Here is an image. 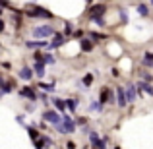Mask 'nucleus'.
Returning <instances> with one entry per match:
<instances>
[{
    "label": "nucleus",
    "mask_w": 153,
    "mask_h": 149,
    "mask_svg": "<svg viewBox=\"0 0 153 149\" xmlns=\"http://www.w3.org/2000/svg\"><path fill=\"white\" fill-rule=\"evenodd\" d=\"M31 33H33V39H41V41H47L49 37H54V29H52L51 25H39V27H33L31 29Z\"/></svg>",
    "instance_id": "nucleus-1"
},
{
    "label": "nucleus",
    "mask_w": 153,
    "mask_h": 149,
    "mask_svg": "<svg viewBox=\"0 0 153 149\" xmlns=\"http://www.w3.org/2000/svg\"><path fill=\"white\" fill-rule=\"evenodd\" d=\"M56 130H58L60 134H72V132L76 130V122H74V120H72L68 114H64V116H62V122L56 126Z\"/></svg>",
    "instance_id": "nucleus-2"
},
{
    "label": "nucleus",
    "mask_w": 153,
    "mask_h": 149,
    "mask_svg": "<svg viewBox=\"0 0 153 149\" xmlns=\"http://www.w3.org/2000/svg\"><path fill=\"white\" fill-rule=\"evenodd\" d=\"M27 16H29V18H45V19L52 18L51 12L45 10V8H41V6H31V10L27 12Z\"/></svg>",
    "instance_id": "nucleus-3"
},
{
    "label": "nucleus",
    "mask_w": 153,
    "mask_h": 149,
    "mask_svg": "<svg viewBox=\"0 0 153 149\" xmlns=\"http://www.w3.org/2000/svg\"><path fill=\"white\" fill-rule=\"evenodd\" d=\"M43 118H45V120H47L49 124H52L54 128L58 126L60 122H62V116H60V114H58L56 110H45V114H43Z\"/></svg>",
    "instance_id": "nucleus-4"
},
{
    "label": "nucleus",
    "mask_w": 153,
    "mask_h": 149,
    "mask_svg": "<svg viewBox=\"0 0 153 149\" xmlns=\"http://www.w3.org/2000/svg\"><path fill=\"white\" fill-rule=\"evenodd\" d=\"M49 45H51L49 41H35V39L25 43V47H27V49H31V50H33V49H49Z\"/></svg>",
    "instance_id": "nucleus-5"
},
{
    "label": "nucleus",
    "mask_w": 153,
    "mask_h": 149,
    "mask_svg": "<svg viewBox=\"0 0 153 149\" xmlns=\"http://www.w3.org/2000/svg\"><path fill=\"white\" fill-rule=\"evenodd\" d=\"M126 89H124V87H118V89H116V103H118V107L120 108H124L126 107Z\"/></svg>",
    "instance_id": "nucleus-6"
},
{
    "label": "nucleus",
    "mask_w": 153,
    "mask_h": 149,
    "mask_svg": "<svg viewBox=\"0 0 153 149\" xmlns=\"http://www.w3.org/2000/svg\"><path fill=\"white\" fill-rule=\"evenodd\" d=\"M19 95L25 97V99H29L31 103L37 101V93H35V89H31V87H23V89H19Z\"/></svg>",
    "instance_id": "nucleus-7"
},
{
    "label": "nucleus",
    "mask_w": 153,
    "mask_h": 149,
    "mask_svg": "<svg viewBox=\"0 0 153 149\" xmlns=\"http://www.w3.org/2000/svg\"><path fill=\"white\" fill-rule=\"evenodd\" d=\"M99 101H101L103 105L105 103H112V101H114V97H112V91L108 89V87H103V89H101V99H99Z\"/></svg>",
    "instance_id": "nucleus-8"
},
{
    "label": "nucleus",
    "mask_w": 153,
    "mask_h": 149,
    "mask_svg": "<svg viewBox=\"0 0 153 149\" xmlns=\"http://www.w3.org/2000/svg\"><path fill=\"white\" fill-rule=\"evenodd\" d=\"M19 78H22V79H25V82H31V79H33V68L23 66L22 70H19Z\"/></svg>",
    "instance_id": "nucleus-9"
},
{
    "label": "nucleus",
    "mask_w": 153,
    "mask_h": 149,
    "mask_svg": "<svg viewBox=\"0 0 153 149\" xmlns=\"http://www.w3.org/2000/svg\"><path fill=\"white\" fill-rule=\"evenodd\" d=\"M47 145H49V147L52 145V139L49 138V136H41V139L35 143V147H37V149H45Z\"/></svg>",
    "instance_id": "nucleus-10"
},
{
    "label": "nucleus",
    "mask_w": 153,
    "mask_h": 149,
    "mask_svg": "<svg viewBox=\"0 0 153 149\" xmlns=\"http://www.w3.org/2000/svg\"><path fill=\"white\" fill-rule=\"evenodd\" d=\"M105 10H107V8H105L103 4H95L93 10H91V18H103Z\"/></svg>",
    "instance_id": "nucleus-11"
},
{
    "label": "nucleus",
    "mask_w": 153,
    "mask_h": 149,
    "mask_svg": "<svg viewBox=\"0 0 153 149\" xmlns=\"http://www.w3.org/2000/svg\"><path fill=\"white\" fill-rule=\"evenodd\" d=\"M79 49H82L83 52H91L95 49L93 41H89V39H82V43H79Z\"/></svg>",
    "instance_id": "nucleus-12"
},
{
    "label": "nucleus",
    "mask_w": 153,
    "mask_h": 149,
    "mask_svg": "<svg viewBox=\"0 0 153 149\" xmlns=\"http://www.w3.org/2000/svg\"><path fill=\"white\" fill-rule=\"evenodd\" d=\"M136 91H138V87L132 85V83L126 87V99H128V103H134V99H136Z\"/></svg>",
    "instance_id": "nucleus-13"
},
{
    "label": "nucleus",
    "mask_w": 153,
    "mask_h": 149,
    "mask_svg": "<svg viewBox=\"0 0 153 149\" xmlns=\"http://www.w3.org/2000/svg\"><path fill=\"white\" fill-rule=\"evenodd\" d=\"M136 87H138V93H140V95H142V91H146L147 95H153V87L149 85V83H146V82H140Z\"/></svg>",
    "instance_id": "nucleus-14"
},
{
    "label": "nucleus",
    "mask_w": 153,
    "mask_h": 149,
    "mask_svg": "<svg viewBox=\"0 0 153 149\" xmlns=\"http://www.w3.org/2000/svg\"><path fill=\"white\" fill-rule=\"evenodd\" d=\"M27 132H29V138H31V142H33V143H37L39 139H41V134L37 132V128L29 126V128H27Z\"/></svg>",
    "instance_id": "nucleus-15"
},
{
    "label": "nucleus",
    "mask_w": 153,
    "mask_h": 149,
    "mask_svg": "<svg viewBox=\"0 0 153 149\" xmlns=\"http://www.w3.org/2000/svg\"><path fill=\"white\" fill-rule=\"evenodd\" d=\"M62 43H64V37H62L60 33H56V35H54V39H52V43L49 45V49H58Z\"/></svg>",
    "instance_id": "nucleus-16"
},
{
    "label": "nucleus",
    "mask_w": 153,
    "mask_h": 149,
    "mask_svg": "<svg viewBox=\"0 0 153 149\" xmlns=\"http://www.w3.org/2000/svg\"><path fill=\"white\" fill-rule=\"evenodd\" d=\"M142 64H143L146 68H153V54H151V52H146V54H143Z\"/></svg>",
    "instance_id": "nucleus-17"
},
{
    "label": "nucleus",
    "mask_w": 153,
    "mask_h": 149,
    "mask_svg": "<svg viewBox=\"0 0 153 149\" xmlns=\"http://www.w3.org/2000/svg\"><path fill=\"white\" fill-rule=\"evenodd\" d=\"M33 72L39 76V78H43V76H45V66H43V62H35L33 64Z\"/></svg>",
    "instance_id": "nucleus-18"
},
{
    "label": "nucleus",
    "mask_w": 153,
    "mask_h": 149,
    "mask_svg": "<svg viewBox=\"0 0 153 149\" xmlns=\"http://www.w3.org/2000/svg\"><path fill=\"white\" fill-rule=\"evenodd\" d=\"M52 103H54V107H56V110H58V112H64V108H66V101L54 97V99H52Z\"/></svg>",
    "instance_id": "nucleus-19"
},
{
    "label": "nucleus",
    "mask_w": 153,
    "mask_h": 149,
    "mask_svg": "<svg viewBox=\"0 0 153 149\" xmlns=\"http://www.w3.org/2000/svg\"><path fill=\"white\" fill-rule=\"evenodd\" d=\"M89 110L91 112H103V103H101V101H91Z\"/></svg>",
    "instance_id": "nucleus-20"
},
{
    "label": "nucleus",
    "mask_w": 153,
    "mask_h": 149,
    "mask_svg": "<svg viewBox=\"0 0 153 149\" xmlns=\"http://www.w3.org/2000/svg\"><path fill=\"white\" fill-rule=\"evenodd\" d=\"M93 79H95V76H93V74H85V78H83V85L89 87L91 83H93Z\"/></svg>",
    "instance_id": "nucleus-21"
},
{
    "label": "nucleus",
    "mask_w": 153,
    "mask_h": 149,
    "mask_svg": "<svg viewBox=\"0 0 153 149\" xmlns=\"http://www.w3.org/2000/svg\"><path fill=\"white\" fill-rule=\"evenodd\" d=\"M66 108L76 110V108H78V101H76V99H68V101H66Z\"/></svg>",
    "instance_id": "nucleus-22"
},
{
    "label": "nucleus",
    "mask_w": 153,
    "mask_h": 149,
    "mask_svg": "<svg viewBox=\"0 0 153 149\" xmlns=\"http://www.w3.org/2000/svg\"><path fill=\"white\" fill-rule=\"evenodd\" d=\"M140 76H142V82H146V83H151L153 82V76L149 74V72H142Z\"/></svg>",
    "instance_id": "nucleus-23"
},
{
    "label": "nucleus",
    "mask_w": 153,
    "mask_h": 149,
    "mask_svg": "<svg viewBox=\"0 0 153 149\" xmlns=\"http://www.w3.org/2000/svg\"><path fill=\"white\" fill-rule=\"evenodd\" d=\"M138 14L142 16V18H146L147 16V4H140L138 6Z\"/></svg>",
    "instance_id": "nucleus-24"
},
{
    "label": "nucleus",
    "mask_w": 153,
    "mask_h": 149,
    "mask_svg": "<svg viewBox=\"0 0 153 149\" xmlns=\"http://www.w3.org/2000/svg\"><path fill=\"white\" fill-rule=\"evenodd\" d=\"M56 60H54V56L52 54H49V52H47L45 56H43V64H54Z\"/></svg>",
    "instance_id": "nucleus-25"
},
{
    "label": "nucleus",
    "mask_w": 153,
    "mask_h": 149,
    "mask_svg": "<svg viewBox=\"0 0 153 149\" xmlns=\"http://www.w3.org/2000/svg\"><path fill=\"white\" fill-rule=\"evenodd\" d=\"M12 91H14V87H12V83H6V85L2 87V93H4V95H10Z\"/></svg>",
    "instance_id": "nucleus-26"
},
{
    "label": "nucleus",
    "mask_w": 153,
    "mask_h": 149,
    "mask_svg": "<svg viewBox=\"0 0 153 149\" xmlns=\"http://www.w3.org/2000/svg\"><path fill=\"white\" fill-rule=\"evenodd\" d=\"M39 87L45 89V91H54V85H52V83H39Z\"/></svg>",
    "instance_id": "nucleus-27"
},
{
    "label": "nucleus",
    "mask_w": 153,
    "mask_h": 149,
    "mask_svg": "<svg viewBox=\"0 0 153 149\" xmlns=\"http://www.w3.org/2000/svg\"><path fill=\"white\" fill-rule=\"evenodd\" d=\"M76 124H79V126H85V124H87V118H85V116H79V118L76 120Z\"/></svg>",
    "instance_id": "nucleus-28"
},
{
    "label": "nucleus",
    "mask_w": 153,
    "mask_h": 149,
    "mask_svg": "<svg viewBox=\"0 0 153 149\" xmlns=\"http://www.w3.org/2000/svg\"><path fill=\"white\" fill-rule=\"evenodd\" d=\"M64 35H72V27H70V23H64Z\"/></svg>",
    "instance_id": "nucleus-29"
},
{
    "label": "nucleus",
    "mask_w": 153,
    "mask_h": 149,
    "mask_svg": "<svg viewBox=\"0 0 153 149\" xmlns=\"http://www.w3.org/2000/svg\"><path fill=\"white\" fill-rule=\"evenodd\" d=\"M91 19H93L97 25H105V18H91Z\"/></svg>",
    "instance_id": "nucleus-30"
},
{
    "label": "nucleus",
    "mask_w": 153,
    "mask_h": 149,
    "mask_svg": "<svg viewBox=\"0 0 153 149\" xmlns=\"http://www.w3.org/2000/svg\"><path fill=\"white\" fill-rule=\"evenodd\" d=\"M4 29H6V23H4V21H2V19H0V33H2V31H4Z\"/></svg>",
    "instance_id": "nucleus-31"
},
{
    "label": "nucleus",
    "mask_w": 153,
    "mask_h": 149,
    "mask_svg": "<svg viewBox=\"0 0 153 149\" xmlns=\"http://www.w3.org/2000/svg\"><path fill=\"white\" fill-rule=\"evenodd\" d=\"M120 18H122V21H128V16L124 14V12H120Z\"/></svg>",
    "instance_id": "nucleus-32"
},
{
    "label": "nucleus",
    "mask_w": 153,
    "mask_h": 149,
    "mask_svg": "<svg viewBox=\"0 0 153 149\" xmlns=\"http://www.w3.org/2000/svg\"><path fill=\"white\" fill-rule=\"evenodd\" d=\"M114 149H120V147H114Z\"/></svg>",
    "instance_id": "nucleus-33"
}]
</instances>
